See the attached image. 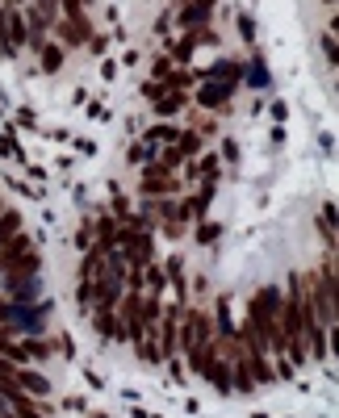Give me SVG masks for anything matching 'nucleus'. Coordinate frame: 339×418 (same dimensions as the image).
I'll list each match as a JSON object with an SVG mask.
<instances>
[{"mask_svg": "<svg viewBox=\"0 0 339 418\" xmlns=\"http://www.w3.org/2000/svg\"><path fill=\"white\" fill-rule=\"evenodd\" d=\"M277 314H281V293H277L272 284H264V289L251 297V318H247V323L260 330L264 347H277V352H285V347H281V330H277Z\"/></svg>", "mask_w": 339, "mask_h": 418, "instance_id": "f257e3e1", "label": "nucleus"}, {"mask_svg": "<svg viewBox=\"0 0 339 418\" xmlns=\"http://www.w3.org/2000/svg\"><path fill=\"white\" fill-rule=\"evenodd\" d=\"M0 42H4V50H8V54H13L17 47H25V42H30V30H25L21 8H0Z\"/></svg>", "mask_w": 339, "mask_h": 418, "instance_id": "f03ea898", "label": "nucleus"}, {"mask_svg": "<svg viewBox=\"0 0 339 418\" xmlns=\"http://www.w3.org/2000/svg\"><path fill=\"white\" fill-rule=\"evenodd\" d=\"M13 385H17L21 393H34V397H47V393H50V381L42 376V372H30V368L13 372Z\"/></svg>", "mask_w": 339, "mask_h": 418, "instance_id": "7ed1b4c3", "label": "nucleus"}, {"mask_svg": "<svg viewBox=\"0 0 339 418\" xmlns=\"http://www.w3.org/2000/svg\"><path fill=\"white\" fill-rule=\"evenodd\" d=\"M38 268H42V260H38V251L30 247V251H25V255H17V260L4 268V272H8V277H34Z\"/></svg>", "mask_w": 339, "mask_h": 418, "instance_id": "20e7f679", "label": "nucleus"}, {"mask_svg": "<svg viewBox=\"0 0 339 418\" xmlns=\"http://www.w3.org/2000/svg\"><path fill=\"white\" fill-rule=\"evenodd\" d=\"M209 8H214V0H189L185 4V13H180V25H201V21H209Z\"/></svg>", "mask_w": 339, "mask_h": 418, "instance_id": "39448f33", "label": "nucleus"}, {"mask_svg": "<svg viewBox=\"0 0 339 418\" xmlns=\"http://www.w3.org/2000/svg\"><path fill=\"white\" fill-rule=\"evenodd\" d=\"M235 88H226V84H205L201 93H197V105H205V109H218V105H226Z\"/></svg>", "mask_w": 339, "mask_h": 418, "instance_id": "423d86ee", "label": "nucleus"}, {"mask_svg": "<svg viewBox=\"0 0 339 418\" xmlns=\"http://www.w3.org/2000/svg\"><path fill=\"white\" fill-rule=\"evenodd\" d=\"M239 76H243V67H239V63H231V59H222V63L209 71V80H218V84H226V88H235V84H239Z\"/></svg>", "mask_w": 339, "mask_h": 418, "instance_id": "0eeeda50", "label": "nucleus"}, {"mask_svg": "<svg viewBox=\"0 0 339 418\" xmlns=\"http://www.w3.org/2000/svg\"><path fill=\"white\" fill-rule=\"evenodd\" d=\"M100 272H105L100 251H88V255H84V268H80V280H100Z\"/></svg>", "mask_w": 339, "mask_h": 418, "instance_id": "6e6552de", "label": "nucleus"}, {"mask_svg": "<svg viewBox=\"0 0 339 418\" xmlns=\"http://www.w3.org/2000/svg\"><path fill=\"white\" fill-rule=\"evenodd\" d=\"M59 67H63V47L42 42V71H59Z\"/></svg>", "mask_w": 339, "mask_h": 418, "instance_id": "1a4fd4ad", "label": "nucleus"}, {"mask_svg": "<svg viewBox=\"0 0 339 418\" xmlns=\"http://www.w3.org/2000/svg\"><path fill=\"white\" fill-rule=\"evenodd\" d=\"M17 231H21V218H17V209H4V214H0V243H4V238H13Z\"/></svg>", "mask_w": 339, "mask_h": 418, "instance_id": "9d476101", "label": "nucleus"}, {"mask_svg": "<svg viewBox=\"0 0 339 418\" xmlns=\"http://www.w3.org/2000/svg\"><path fill=\"white\" fill-rule=\"evenodd\" d=\"M180 105H185V96H180V93H172V96H159V105H155V113H159V117H172V113H176Z\"/></svg>", "mask_w": 339, "mask_h": 418, "instance_id": "9b49d317", "label": "nucleus"}, {"mask_svg": "<svg viewBox=\"0 0 339 418\" xmlns=\"http://www.w3.org/2000/svg\"><path fill=\"white\" fill-rule=\"evenodd\" d=\"M197 146H201V139H197V130H193V134H180V139H176V146H172V151H176L180 159H185V155H193Z\"/></svg>", "mask_w": 339, "mask_h": 418, "instance_id": "f8f14e48", "label": "nucleus"}, {"mask_svg": "<svg viewBox=\"0 0 339 418\" xmlns=\"http://www.w3.org/2000/svg\"><path fill=\"white\" fill-rule=\"evenodd\" d=\"M247 80H251L255 88H268V67H264V63H251V76H247Z\"/></svg>", "mask_w": 339, "mask_h": 418, "instance_id": "ddd939ff", "label": "nucleus"}, {"mask_svg": "<svg viewBox=\"0 0 339 418\" xmlns=\"http://www.w3.org/2000/svg\"><path fill=\"white\" fill-rule=\"evenodd\" d=\"M146 142H151V146H159V142H176V134H172L168 126H155V130L146 134Z\"/></svg>", "mask_w": 339, "mask_h": 418, "instance_id": "4468645a", "label": "nucleus"}, {"mask_svg": "<svg viewBox=\"0 0 339 418\" xmlns=\"http://www.w3.org/2000/svg\"><path fill=\"white\" fill-rule=\"evenodd\" d=\"M97 330H105V335H117V323H113V314H109V310H100V314H97Z\"/></svg>", "mask_w": 339, "mask_h": 418, "instance_id": "2eb2a0df", "label": "nucleus"}, {"mask_svg": "<svg viewBox=\"0 0 339 418\" xmlns=\"http://www.w3.org/2000/svg\"><path fill=\"white\" fill-rule=\"evenodd\" d=\"M193 47H201V42H197V34L180 38V47H176V59H189V54H193Z\"/></svg>", "mask_w": 339, "mask_h": 418, "instance_id": "dca6fc26", "label": "nucleus"}, {"mask_svg": "<svg viewBox=\"0 0 339 418\" xmlns=\"http://www.w3.org/2000/svg\"><path fill=\"white\" fill-rule=\"evenodd\" d=\"M323 50H327V59H331V67H335V59H339V47H335V38H331V34L323 38Z\"/></svg>", "mask_w": 339, "mask_h": 418, "instance_id": "f3484780", "label": "nucleus"}, {"mask_svg": "<svg viewBox=\"0 0 339 418\" xmlns=\"http://www.w3.org/2000/svg\"><path fill=\"white\" fill-rule=\"evenodd\" d=\"M197 238H201V243H209V238H218V226H201V231H197Z\"/></svg>", "mask_w": 339, "mask_h": 418, "instance_id": "a211bd4d", "label": "nucleus"}, {"mask_svg": "<svg viewBox=\"0 0 339 418\" xmlns=\"http://www.w3.org/2000/svg\"><path fill=\"white\" fill-rule=\"evenodd\" d=\"M0 418H17V414H13V410H8V406H4V402H0Z\"/></svg>", "mask_w": 339, "mask_h": 418, "instance_id": "6ab92c4d", "label": "nucleus"}, {"mask_svg": "<svg viewBox=\"0 0 339 418\" xmlns=\"http://www.w3.org/2000/svg\"><path fill=\"white\" fill-rule=\"evenodd\" d=\"M4 343H8V339H4V335H0V352H4Z\"/></svg>", "mask_w": 339, "mask_h": 418, "instance_id": "aec40b11", "label": "nucleus"}, {"mask_svg": "<svg viewBox=\"0 0 339 418\" xmlns=\"http://www.w3.org/2000/svg\"><path fill=\"white\" fill-rule=\"evenodd\" d=\"M327 4H335V0H327Z\"/></svg>", "mask_w": 339, "mask_h": 418, "instance_id": "412c9836", "label": "nucleus"}]
</instances>
